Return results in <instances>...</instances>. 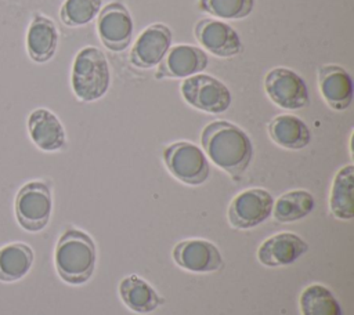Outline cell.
I'll use <instances>...</instances> for the list:
<instances>
[{"mask_svg":"<svg viewBox=\"0 0 354 315\" xmlns=\"http://www.w3.org/2000/svg\"><path fill=\"white\" fill-rule=\"evenodd\" d=\"M202 151L213 164L239 181L253 158V145L249 135L236 124L227 120H214L206 124L201 134Z\"/></svg>","mask_w":354,"mask_h":315,"instance_id":"obj_1","label":"cell"},{"mask_svg":"<svg viewBox=\"0 0 354 315\" xmlns=\"http://www.w3.org/2000/svg\"><path fill=\"white\" fill-rule=\"evenodd\" d=\"M97 250L93 238L75 227H68L58 238L54 265L58 276L68 285H83L94 274Z\"/></svg>","mask_w":354,"mask_h":315,"instance_id":"obj_2","label":"cell"},{"mask_svg":"<svg viewBox=\"0 0 354 315\" xmlns=\"http://www.w3.org/2000/svg\"><path fill=\"white\" fill-rule=\"evenodd\" d=\"M72 91L77 99L93 102L102 98L111 86V69L105 54L87 46L77 51L71 73Z\"/></svg>","mask_w":354,"mask_h":315,"instance_id":"obj_3","label":"cell"},{"mask_svg":"<svg viewBox=\"0 0 354 315\" xmlns=\"http://www.w3.org/2000/svg\"><path fill=\"white\" fill-rule=\"evenodd\" d=\"M14 211L18 224L25 231H43L53 211V196L48 184L35 180L22 185L15 196Z\"/></svg>","mask_w":354,"mask_h":315,"instance_id":"obj_4","label":"cell"},{"mask_svg":"<svg viewBox=\"0 0 354 315\" xmlns=\"http://www.w3.org/2000/svg\"><path fill=\"white\" fill-rule=\"evenodd\" d=\"M162 158L169 173L185 185H202L210 175V164L205 152L192 142H173L163 149Z\"/></svg>","mask_w":354,"mask_h":315,"instance_id":"obj_5","label":"cell"},{"mask_svg":"<svg viewBox=\"0 0 354 315\" xmlns=\"http://www.w3.org/2000/svg\"><path fill=\"white\" fill-rule=\"evenodd\" d=\"M180 93L189 106L206 113H224L232 104L230 88L217 77L206 73L185 77Z\"/></svg>","mask_w":354,"mask_h":315,"instance_id":"obj_6","label":"cell"},{"mask_svg":"<svg viewBox=\"0 0 354 315\" xmlns=\"http://www.w3.org/2000/svg\"><path fill=\"white\" fill-rule=\"evenodd\" d=\"M264 91L270 101L288 111L303 109L310 104V94L301 76L283 66L272 68L266 73Z\"/></svg>","mask_w":354,"mask_h":315,"instance_id":"obj_7","label":"cell"},{"mask_svg":"<svg viewBox=\"0 0 354 315\" xmlns=\"http://www.w3.org/2000/svg\"><path fill=\"white\" fill-rule=\"evenodd\" d=\"M272 206L274 198L267 189H245L231 200L227 211L228 222L236 229H252L270 218Z\"/></svg>","mask_w":354,"mask_h":315,"instance_id":"obj_8","label":"cell"},{"mask_svg":"<svg viewBox=\"0 0 354 315\" xmlns=\"http://www.w3.org/2000/svg\"><path fill=\"white\" fill-rule=\"evenodd\" d=\"M133 30V18L123 3L112 1L100 10L97 32L101 43L109 51H124L131 44Z\"/></svg>","mask_w":354,"mask_h":315,"instance_id":"obj_9","label":"cell"},{"mask_svg":"<svg viewBox=\"0 0 354 315\" xmlns=\"http://www.w3.org/2000/svg\"><path fill=\"white\" fill-rule=\"evenodd\" d=\"M194 36L205 51L218 58H232L243 48L238 32L221 19H199L194 26Z\"/></svg>","mask_w":354,"mask_h":315,"instance_id":"obj_10","label":"cell"},{"mask_svg":"<svg viewBox=\"0 0 354 315\" xmlns=\"http://www.w3.org/2000/svg\"><path fill=\"white\" fill-rule=\"evenodd\" d=\"M171 257L180 268L195 274L216 272L224 264L218 247L210 240L199 238L178 242L171 250Z\"/></svg>","mask_w":354,"mask_h":315,"instance_id":"obj_11","label":"cell"},{"mask_svg":"<svg viewBox=\"0 0 354 315\" xmlns=\"http://www.w3.org/2000/svg\"><path fill=\"white\" fill-rule=\"evenodd\" d=\"M171 29L165 23L147 26L133 43L130 62L138 69H152L160 64L171 47Z\"/></svg>","mask_w":354,"mask_h":315,"instance_id":"obj_12","label":"cell"},{"mask_svg":"<svg viewBox=\"0 0 354 315\" xmlns=\"http://www.w3.org/2000/svg\"><path fill=\"white\" fill-rule=\"evenodd\" d=\"M207 65L209 57L203 48L189 44H177L167 50L156 68L155 77L158 80L185 79L202 73Z\"/></svg>","mask_w":354,"mask_h":315,"instance_id":"obj_13","label":"cell"},{"mask_svg":"<svg viewBox=\"0 0 354 315\" xmlns=\"http://www.w3.org/2000/svg\"><path fill=\"white\" fill-rule=\"evenodd\" d=\"M308 250V243L295 232H278L267 238L257 249V260L264 267L275 268L293 264Z\"/></svg>","mask_w":354,"mask_h":315,"instance_id":"obj_14","label":"cell"},{"mask_svg":"<svg viewBox=\"0 0 354 315\" xmlns=\"http://www.w3.org/2000/svg\"><path fill=\"white\" fill-rule=\"evenodd\" d=\"M28 133L32 142L44 152L61 151L66 145V134L61 120L46 108H37L29 113Z\"/></svg>","mask_w":354,"mask_h":315,"instance_id":"obj_15","label":"cell"},{"mask_svg":"<svg viewBox=\"0 0 354 315\" xmlns=\"http://www.w3.org/2000/svg\"><path fill=\"white\" fill-rule=\"evenodd\" d=\"M318 87L324 101L333 111H346L353 102L351 76L339 65L318 68Z\"/></svg>","mask_w":354,"mask_h":315,"instance_id":"obj_16","label":"cell"},{"mask_svg":"<svg viewBox=\"0 0 354 315\" xmlns=\"http://www.w3.org/2000/svg\"><path fill=\"white\" fill-rule=\"evenodd\" d=\"M58 47V29L54 21L46 15L36 14L26 32V51L32 61L44 64L50 61Z\"/></svg>","mask_w":354,"mask_h":315,"instance_id":"obj_17","label":"cell"},{"mask_svg":"<svg viewBox=\"0 0 354 315\" xmlns=\"http://www.w3.org/2000/svg\"><path fill=\"white\" fill-rule=\"evenodd\" d=\"M118 292L123 304L136 314H151L165 303L159 293L136 274L124 276L119 282Z\"/></svg>","mask_w":354,"mask_h":315,"instance_id":"obj_18","label":"cell"},{"mask_svg":"<svg viewBox=\"0 0 354 315\" xmlns=\"http://www.w3.org/2000/svg\"><path fill=\"white\" fill-rule=\"evenodd\" d=\"M267 131L272 142L283 149L299 151L311 142L308 126L295 115L282 113L272 117L267 124Z\"/></svg>","mask_w":354,"mask_h":315,"instance_id":"obj_19","label":"cell"},{"mask_svg":"<svg viewBox=\"0 0 354 315\" xmlns=\"http://www.w3.org/2000/svg\"><path fill=\"white\" fill-rule=\"evenodd\" d=\"M329 210L337 220L348 221L354 218V166L346 164L335 174L330 195Z\"/></svg>","mask_w":354,"mask_h":315,"instance_id":"obj_20","label":"cell"},{"mask_svg":"<svg viewBox=\"0 0 354 315\" xmlns=\"http://www.w3.org/2000/svg\"><path fill=\"white\" fill-rule=\"evenodd\" d=\"M35 260L32 247L14 242L0 247V282H17L30 271Z\"/></svg>","mask_w":354,"mask_h":315,"instance_id":"obj_21","label":"cell"},{"mask_svg":"<svg viewBox=\"0 0 354 315\" xmlns=\"http://www.w3.org/2000/svg\"><path fill=\"white\" fill-rule=\"evenodd\" d=\"M315 206L314 196L306 189H293L282 193L272 206L275 221L286 224L306 218Z\"/></svg>","mask_w":354,"mask_h":315,"instance_id":"obj_22","label":"cell"},{"mask_svg":"<svg viewBox=\"0 0 354 315\" xmlns=\"http://www.w3.org/2000/svg\"><path fill=\"white\" fill-rule=\"evenodd\" d=\"M301 315H343V309L333 293L324 285L311 283L299 297Z\"/></svg>","mask_w":354,"mask_h":315,"instance_id":"obj_23","label":"cell"},{"mask_svg":"<svg viewBox=\"0 0 354 315\" xmlns=\"http://www.w3.org/2000/svg\"><path fill=\"white\" fill-rule=\"evenodd\" d=\"M198 8L216 19H242L252 14L254 0H199Z\"/></svg>","mask_w":354,"mask_h":315,"instance_id":"obj_24","label":"cell"},{"mask_svg":"<svg viewBox=\"0 0 354 315\" xmlns=\"http://www.w3.org/2000/svg\"><path fill=\"white\" fill-rule=\"evenodd\" d=\"M102 6V0H65L59 10L64 25L77 28L93 21Z\"/></svg>","mask_w":354,"mask_h":315,"instance_id":"obj_25","label":"cell"}]
</instances>
